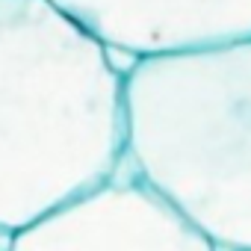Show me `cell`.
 <instances>
[{
  "label": "cell",
  "instance_id": "6da1fadb",
  "mask_svg": "<svg viewBox=\"0 0 251 251\" xmlns=\"http://www.w3.org/2000/svg\"><path fill=\"white\" fill-rule=\"evenodd\" d=\"M121 160L109 50L48 0H0V233L89 192Z\"/></svg>",
  "mask_w": 251,
  "mask_h": 251
},
{
  "label": "cell",
  "instance_id": "7a4b0ae2",
  "mask_svg": "<svg viewBox=\"0 0 251 251\" xmlns=\"http://www.w3.org/2000/svg\"><path fill=\"white\" fill-rule=\"evenodd\" d=\"M124 157L216 251H251V39L121 74Z\"/></svg>",
  "mask_w": 251,
  "mask_h": 251
},
{
  "label": "cell",
  "instance_id": "3957f363",
  "mask_svg": "<svg viewBox=\"0 0 251 251\" xmlns=\"http://www.w3.org/2000/svg\"><path fill=\"white\" fill-rule=\"evenodd\" d=\"M9 251H216L124 157L118 169L9 236Z\"/></svg>",
  "mask_w": 251,
  "mask_h": 251
},
{
  "label": "cell",
  "instance_id": "277c9868",
  "mask_svg": "<svg viewBox=\"0 0 251 251\" xmlns=\"http://www.w3.org/2000/svg\"><path fill=\"white\" fill-rule=\"evenodd\" d=\"M106 50L136 59L251 39V0H48Z\"/></svg>",
  "mask_w": 251,
  "mask_h": 251
},
{
  "label": "cell",
  "instance_id": "5b68a950",
  "mask_svg": "<svg viewBox=\"0 0 251 251\" xmlns=\"http://www.w3.org/2000/svg\"><path fill=\"white\" fill-rule=\"evenodd\" d=\"M0 251H9V236L0 233Z\"/></svg>",
  "mask_w": 251,
  "mask_h": 251
}]
</instances>
